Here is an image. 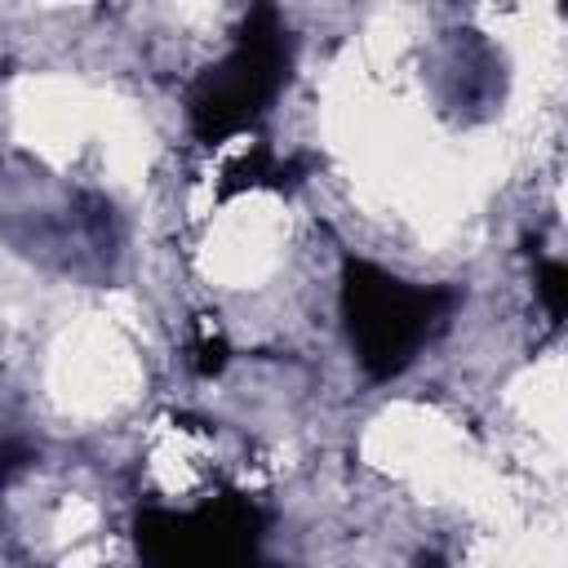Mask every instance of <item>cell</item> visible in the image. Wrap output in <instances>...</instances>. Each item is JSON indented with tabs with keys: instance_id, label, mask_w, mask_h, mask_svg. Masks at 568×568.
Listing matches in <instances>:
<instances>
[{
	"instance_id": "cell-1",
	"label": "cell",
	"mask_w": 568,
	"mask_h": 568,
	"mask_svg": "<svg viewBox=\"0 0 568 568\" xmlns=\"http://www.w3.org/2000/svg\"><path fill=\"white\" fill-rule=\"evenodd\" d=\"M448 302H453V293H444V288H413L368 262H351L342 306H346V324H351L359 364L373 377H395L399 368H408L417 346L444 320Z\"/></svg>"
},
{
	"instance_id": "cell-2",
	"label": "cell",
	"mask_w": 568,
	"mask_h": 568,
	"mask_svg": "<svg viewBox=\"0 0 568 568\" xmlns=\"http://www.w3.org/2000/svg\"><path fill=\"white\" fill-rule=\"evenodd\" d=\"M284 67H288L284 31L275 27L271 9H257L253 22L244 27L240 44L226 53V62L213 67L195 84V93H191V124H195V133L222 138V133L244 129L275 98V89L284 80Z\"/></svg>"
},
{
	"instance_id": "cell-3",
	"label": "cell",
	"mask_w": 568,
	"mask_h": 568,
	"mask_svg": "<svg viewBox=\"0 0 568 568\" xmlns=\"http://www.w3.org/2000/svg\"><path fill=\"white\" fill-rule=\"evenodd\" d=\"M541 297H546L550 315H564V266L559 262L541 266Z\"/></svg>"
}]
</instances>
